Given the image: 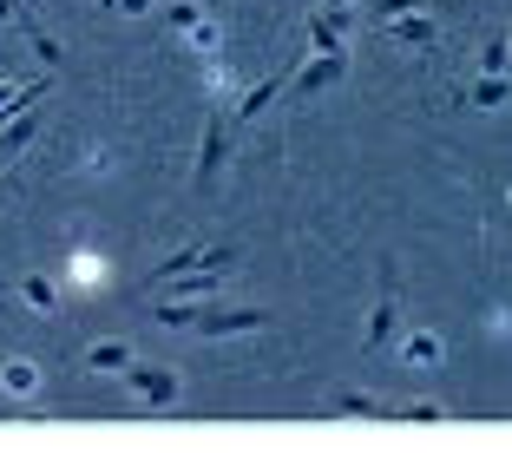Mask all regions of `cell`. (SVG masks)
Masks as SVG:
<instances>
[{
  "label": "cell",
  "mask_w": 512,
  "mask_h": 453,
  "mask_svg": "<svg viewBox=\"0 0 512 453\" xmlns=\"http://www.w3.org/2000/svg\"><path fill=\"white\" fill-rule=\"evenodd\" d=\"M348 20H355V7H316L309 14V53H348Z\"/></svg>",
  "instance_id": "cell-5"
},
{
  "label": "cell",
  "mask_w": 512,
  "mask_h": 453,
  "mask_svg": "<svg viewBox=\"0 0 512 453\" xmlns=\"http://www.w3.org/2000/svg\"><path fill=\"white\" fill-rule=\"evenodd\" d=\"M33 388H40V368H33L27 355H14V362H0V394H14V401H27Z\"/></svg>",
  "instance_id": "cell-16"
},
{
  "label": "cell",
  "mask_w": 512,
  "mask_h": 453,
  "mask_svg": "<svg viewBox=\"0 0 512 453\" xmlns=\"http://www.w3.org/2000/svg\"><path fill=\"white\" fill-rule=\"evenodd\" d=\"M381 33H388V40H401V46H434L440 40V27H434V14H427V7H407V14H388V20H375Z\"/></svg>",
  "instance_id": "cell-7"
},
{
  "label": "cell",
  "mask_w": 512,
  "mask_h": 453,
  "mask_svg": "<svg viewBox=\"0 0 512 453\" xmlns=\"http://www.w3.org/2000/svg\"><path fill=\"white\" fill-rule=\"evenodd\" d=\"M197 7H211V14H224V0H197Z\"/></svg>",
  "instance_id": "cell-23"
},
{
  "label": "cell",
  "mask_w": 512,
  "mask_h": 453,
  "mask_svg": "<svg viewBox=\"0 0 512 453\" xmlns=\"http://www.w3.org/2000/svg\"><path fill=\"white\" fill-rule=\"evenodd\" d=\"M342 73H348V53H302L289 79H296V99H316V92H329Z\"/></svg>",
  "instance_id": "cell-3"
},
{
  "label": "cell",
  "mask_w": 512,
  "mask_h": 453,
  "mask_svg": "<svg viewBox=\"0 0 512 453\" xmlns=\"http://www.w3.org/2000/svg\"><path fill=\"white\" fill-rule=\"evenodd\" d=\"M394 316H401V309H394V263H381V302L368 309V329H362V348H368V355H375V348L394 335Z\"/></svg>",
  "instance_id": "cell-8"
},
{
  "label": "cell",
  "mask_w": 512,
  "mask_h": 453,
  "mask_svg": "<svg viewBox=\"0 0 512 453\" xmlns=\"http://www.w3.org/2000/svg\"><path fill=\"white\" fill-rule=\"evenodd\" d=\"M401 362L414 368V375H427V368H440V362H447V342H440L434 329H414V335L401 342Z\"/></svg>",
  "instance_id": "cell-13"
},
{
  "label": "cell",
  "mask_w": 512,
  "mask_h": 453,
  "mask_svg": "<svg viewBox=\"0 0 512 453\" xmlns=\"http://www.w3.org/2000/svg\"><path fill=\"white\" fill-rule=\"evenodd\" d=\"M106 7H119V14H145L151 0H106Z\"/></svg>",
  "instance_id": "cell-21"
},
{
  "label": "cell",
  "mask_w": 512,
  "mask_h": 453,
  "mask_svg": "<svg viewBox=\"0 0 512 453\" xmlns=\"http://www.w3.org/2000/svg\"><path fill=\"white\" fill-rule=\"evenodd\" d=\"M7 20H20V0H0V27H7Z\"/></svg>",
  "instance_id": "cell-22"
},
{
  "label": "cell",
  "mask_w": 512,
  "mask_h": 453,
  "mask_svg": "<svg viewBox=\"0 0 512 453\" xmlns=\"http://www.w3.org/2000/svg\"><path fill=\"white\" fill-rule=\"evenodd\" d=\"M224 151H230V119H224V106H211V119H204V138H197V171H191L197 197H211V191H217Z\"/></svg>",
  "instance_id": "cell-1"
},
{
  "label": "cell",
  "mask_w": 512,
  "mask_h": 453,
  "mask_svg": "<svg viewBox=\"0 0 512 453\" xmlns=\"http://www.w3.org/2000/svg\"><path fill=\"white\" fill-rule=\"evenodd\" d=\"M66 283L73 289H99L106 283V257H99L92 243H73V250H66Z\"/></svg>",
  "instance_id": "cell-12"
},
{
  "label": "cell",
  "mask_w": 512,
  "mask_h": 453,
  "mask_svg": "<svg viewBox=\"0 0 512 453\" xmlns=\"http://www.w3.org/2000/svg\"><path fill=\"white\" fill-rule=\"evenodd\" d=\"M197 335H204V342H224V335H256V329H270V316H263V309H217V316H204V309H197V322H191Z\"/></svg>",
  "instance_id": "cell-6"
},
{
  "label": "cell",
  "mask_w": 512,
  "mask_h": 453,
  "mask_svg": "<svg viewBox=\"0 0 512 453\" xmlns=\"http://www.w3.org/2000/svg\"><path fill=\"white\" fill-rule=\"evenodd\" d=\"M480 60H486V73H506V40H493V46L480 53Z\"/></svg>",
  "instance_id": "cell-20"
},
{
  "label": "cell",
  "mask_w": 512,
  "mask_h": 453,
  "mask_svg": "<svg viewBox=\"0 0 512 453\" xmlns=\"http://www.w3.org/2000/svg\"><path fill=\"white\" fill-rule=\"evenodd\" d=\"M20 302L40 309V316H53L60 309V289H53V276H20Z\"/></svg>",
  "instance_id": "cell-18"
},
{
  "label": "cell",
  "mask_w": 512,
  "mask_h": 453,
  "mask_svg": "<svg viewBox=\"0 0 512 453\" xmlns=\"http://www.w3.org/2000/svg\"><path fill=\"white\" fill-rule=\"evenodd\" d=\"M40 119H46L40 106H20V112H7V119H0V158H20V151L33 145V132H40Z\"/></svg>",
  "instance_id": "cell-10"
},
{
  "label": "cell",
  "mask_w": 512,
  "mask_h": 453,
  "mask_svg": "<svg viewBox=\"0 0 512 453\" xmlns=\"http://www.w3.org/2000/svg\"><path fill=\"white\" fill-rule=\"evenodd\" d=\"M204 92H211L217 106H230V99H237V73H230L217 53H204Z\"/></svg>",
  "instance_id": "cell-17"
},
{
  "label": "cell",
  "mask_w": 512,
  "mask_h": 453,
  "mask_svg": "<svg viewBox=\"0 0 512 453\" xmlns=\"http://www.w3.org/2000/svg\"><path fill=\"white\" fill-rule=\"evenodd\" d=\"M46 92H53V79H0V119H7V112H20V106H40Z\"/></svg>",
  "instance_id": "cell-14"
},
{
  "label": "cell",
  "mask_w": 512,
  "mask_h": 453,
  "mask_svg": "<svg viewBox=\"0 0 512 453\" xmlns=\"http://www.w3.org/2000/svg\"><path fill=\"white\" fill-rule=\"evenodd\" d=\"M125 362H132V342H125V335H106V342L86 348V368H92V375H119Z\"/></svg>",
  "instance_id": "cell-15"
},
{
  "label": "cell",
  "mask_w": 512,
  "mask_h": 453,
  "mask_svg": "<svg viewBox=\"0 0 512 453\" xmlns=\"http://www.w3.org/2000/svg\"><path fill=\"white\" fill-rule=\"evenodd\" d=\"M322 7H355V0H322Z\"/></svg>",
  "instance_id": "cell-25"
},
{
  "label": "cell",
  "mask_w": 512,
  "mask_h": 453,
  "mask_svg": "<svg viewBox=\"0 0 512 453\" xmlns=\"http://www.w3.org/2000/svg\"><path fill=\"white\" fill-rule=\"evenodd\" d=\"M197 263H237V250H204V243H184V250H171V257L158 263V276H151V289L165 283V276H184V270H197Z\"/></svg>",
  "instance_id": "cell-11"
},
{
  "label": "cell",
  "mask_w": 512,
  "mask_h": 453,
  "mask_svg": "<svg viewBox=\"0 0 512 453\" xmlns=\"http://www.w3.org/2000/svg\"><path fill=\"white\" fill-rule=\"evenodd\" d=\"M506 73H512V27H506Z\"/></svg>",
  "instance_id": "cell-24"
},
{
  "label": "cell",
  "mask_w": 512,
  "mask_h": 453,
  "mask_svg": "<svg viewBox=\"0 0 512 453\" xmlns=\"http://www.w3.org/2000/svg\"><path fill=\"white\" fill-rule=\"evenodd\" d=\"M289 73H296V60L283 66V73H270V79H256L243 99H230V125H250V119H263V112L283 99V86H289Z\"/></svg>",
  "instance_id": "cell-4"
},
{
  "label": "cell",
  "mask_w": 512,
  "mask_h": 453,
  "mask_svg": "<svg viewBox=\"0 0 512 453\" xmlns=\"http://www.w3.org/2000/svg\"><path fill=\"white\" fill-rule=\"evenodd\" d=\"M329 414H355V421H394V401L362 394V388H335V394H329Z\"/></svg>",
  "instance_id": "cell-9"
},
{
  "label": "cell",
  "mask_w": 512,
  "mask_h": 453,
  "mask_svg": "<svg viewBox=\"0 0 512 453\" xmlns=\"http://www.w3.org/2000/svg\"><path fill=\"white\" fill-rule=\"evenodd\" d=\"M125 381H132V394H138V408H171L178 401V368H165V362H125L119 368Z\"/></svg>",
  "instance_id": "cell-2"
},
{
  "label": "cell",
  "mask_w": 512,
  "mask_h": 453,
  "mask_svg": "<svg viewBox=\"0 0 512 453\" xmlns=\"http://www.w3.org/2000/svg\"><path fill=\"white\" fill-rule=\"evenodd\" d=\"M506 99H512V73H486L480 86L467 92V106H506Z\"/></svg>",
  "instance_id": "cell-19"
}]
</instances>
